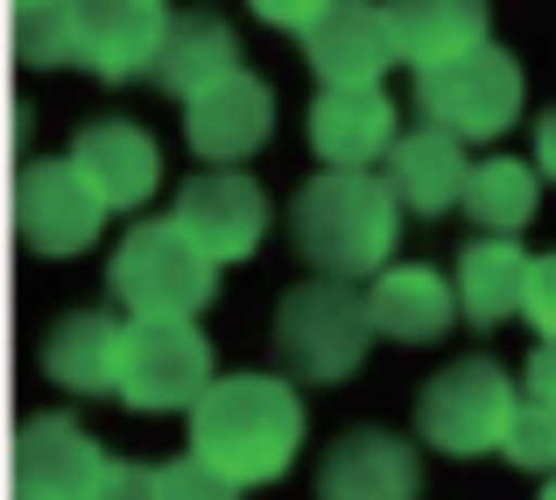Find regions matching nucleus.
<instances>
[{
    "label": "nucleus",
    "mask_w": 556,
    "mask_h": 500,
    "mask_svg": "<svg viewBox=\"0 0 556 500\" xmlns=\"http://www.w3.org/2000/svg\"><path fill=\"white\" fill-rule=\"evenodd\" d=\"M311 416L282 374H218L212 395L190 409V459H204L232 487H268L296 465Z\"/></svg>",
    "instance_id": "1"
},
{
    "label": "nucleus",
    "mask_w": 556,
    "mask_h": 500,
    "mask_svg": "<svg viewBox=\"0 0 556 500\" xmlns=\"http://www.w3.org/2000/svg\"><path fill=\"white\" fill-rule=\"evenodd\" d=\"M289 240L325 283H374L402 247V198L374 170H317L289 204Z\"/></svg>",
    "instance_id": "2"
},
{
    "label": "nucleus",
    "mask_w": 556,
    "mask_h": 500,
    "mask_svg": "<svg viewBox=\"0 0 556 500\" xmlns=\"http://www.w3.org/2000/svg\"><path fill=\"white\" fill-rule=\"evenodd\" d=\"M374 338L380 332H374V311H367V289H353V283L311 275V283L282 289V303H275V352L303 380H325V388L353 380L367 366Z\"/></svg>",
    "instance_id": "3"
},
{
    "label": "nucleus",
    "mask_w": 556,
    "mask_h": 500,
    "mask_svg": "<svg viewBox=\"0 0 556 500\" xmlns=\"http://www.w3.org/2000/svg\"><path fill=\"white\" fill-rule=\"evenodd\" d=\"M218 261L177 226V218H141L113 247V297L127 317H190L212 303Z\"/></svg>",
    "instance_id": "4"
},
{
    "label": "nucleus",
    "mask_w": 556,
    "mask_h": 500,
    "mask_svg": "<svg viewBox=\"0 0 556 500\" xmlns=\"http://www.w3.org/2000/svg\"><path fill=\"white\" fill-rule=\"evenodd\" d=\"M515 409H521V388L507 380V366L486 360V352H472V360H451L444 374L422 380L416 437L430 451H444V459H486V451L507 445Z\"/></svg>",
    "instance_id": "5"
},
{
    "label": "nucleus",
    "mask_w": 556,
    "mask_h": 500,
    "mask_svg": "<svg viewBox=\"0 0 556 500\" xmlns=\"http://www.w3.org/2000/svg\"><path fill=\"white\" fill-rule=\"evenodd\" d=\"M521 107H529V78H521V57H507L501 42L416 78L422 127H437L451 141H501L521 121Z\"/></svg>",
    "instance_id": "6"
},
{
    "label": "nucleus",
    "mask_w": 556,
    "mask_h": 500,
    "mask_svg": "<svg viewBox=\"0 0 556 500\" xmlns=\"http://www.w3.org/2000/svg\"><path fill=\"white\" fill-rule=\"evenodd\" d=\"M212 338L190 317H135L127 325V352H121V402L169 416V409H198L212 395Z\"/></svg>",
    "instance_id": "7"
},
{
    "label": "nucleus",
    "mask_w": 556,
    "mask_h": 500,
    "mask_svg": "<svg viewBox=\"0 0 556 500\" xmlns=\"http://www.w3.org/2000/svg\"><path fill=\"white\" fill-rule=\"evenodd\" d=\"M106 198L85 184V170L71 163H22L14 176V233L36 261H71L106 233Z\"/></svg>",
    "instance_id": "8"
},
{
    "label": "nucleus",
    "mask_w": 556,
    "mask_h": 500,
    "mask_svg": "<svg viewBox=\"0 0 556 500\" xmlns=\"http://www.w3.org/2000/svg\"><path fill=\"white\" fill-rule=\"evenodd\" d=\"M113 451L78 430V416H28L14 437V500H99Z\"/></svg>",
    "instance_id": "9"
},
{
    "label": "nucleus",
    "mask_w": 556,
    "mask_h": 500,
    "mask_svg": "<svg viewBox=\"0 0 556 500\" xmlns=\"http://www.w3.org/2000/svg\"><path fill=\"white\" fill-rule=\"evenodd\" d=\"M177 226L204 254L226 268V261H254V247L268 240V190L247 170H204L177 190Z\"/></svg>",
    "instance_id": "10"
},
{
    "label": "nucleus",
    "mask_w": 556,
    "mask_h": 500,
    "mask_svg": "<svg viewBox=\"0 0 556 500\" xmlns=\"http://www.w3.org/2000/svg\"><path fill=\"white\" fill-rule=\"evenodd\" d=\"M275 135V92L254 71H232V78L204 85L184 107V141L204 155L212 170H240L247 155H261Z\"/></svg>",
    "instance_id": "11"
},
{
    "label": "nucleus",
    "mask_w": 556,
    "mask_h": 500,
    "mask_svg": "<svg viewBox=\"0 0 556 500\" xmlns=\"http://www.w3.org/2000/svg\"><path fill=\"white\" fill-rule=\"evenodd\" d=\"M169 22L177 14L155 8V0H78V64L113 78V85L155 78Z\"/></svg>",
    "instance_id": "12"
},
{
    "label": "nucleus",
    "mask_w": 556,
    "mask_h": 500,
    "mask_svg": "<svg viewBox=\"0 0 556 500\" xmlns=\"http://www.w3.org/2000/svg\"><path fill=\"white\" fill-rule=\"evenodd\" d=\"M311 149L325 170H374L402 149L394 99L380 85H325L311 99Z\"/></svg>",
    "instance_id": "13"
},
{
    "label": "nucleus",
    "mask_w": 556,
    "mask_h": 500,
    "mask_svg": "<svg viewBox=\"0 0 556 500\" xmlns=\"http://www.w3.org/2000/svg\"><path fill=\"white\" fill-rule=\"evenodd\" d=\"M303 57H311V71L325 85H380L402 64V36H394L388 0H339L303 36Z\"/></svg>",
    "instance_id": "14"
},
{
    "label": "nucleus",
    "mask_w": 556,
    "mask_h": 500,
    "mask_svg": "<svg viewBox=\"0 0 556 500\" xmlns=\"http://www.w3.org/2000/svg\"><path fill=\"white\" fill-rule=\"evenodd\" d=\"M317 500H422V459L394 430H345L317 465Z\"/></svg>",
    "instance_id": "15"
},
{
    "label": "nucleus",
    "mask_w": 556,
    "mask_h": 500,
    "mask_svg": "<svg viewBox=\"0 0 556 500\" xmlns=\"http://www.w3.org/2000/svg\"><path fill=\"white\" fill-rule=\"evenodd\" d=\"M71 163L85 170V184L106 198V212H141L163 190V149L149 127L135 121H92L71 141Z\"/></svg>",
    "instance_id": "16"
},
{
    "label": "nucleus",
    "mask_w": 556,
    "mask_h": 500,
    "mask_svg": "<svg viewBox=\"0 0 556 500\" xmlns=\"http://www.w3.org/2000/svg\"><path fill=\"white\" fill-rule=\"evenodd\" d=\"M367 311H374V332L394 338V346H437V338L451 332V317H465L458 283H444V275L422 268V261H394L388 275H374Z\"/></svg>",
    "instance_id": "17"
},
{
    "label": "nucleus",
    "mask_w": 556,
    "mask_h": 500,
    "mask_svg": "<svg viewBox=\"0 0 556 500\" xmlns=\"http://www.w3.org/2000/svg\"><path fill=\"white\" fill-rule=\"evenodd\" d=\"M388 14H394V36H402V64L416 71V78L493 42L486 36L493 28L486 0H388Z\"/></svg>",
    "instance_id": "18"
},
{
    "label": "nucleus",
    "mask_w": 556,
    "mask_h": 500,
    "mask_svg": "<svg viewBox=\"0 0 556 500\" xmlns=\"http://www.w3.org/2000/svg\"><path fill=\"white\" fill-rule=\"evenodd\" d=\"M472 170H479V163L465 155V141L437 135V127L402 135V149L388 155V184H394V198H402V212H416V218H444L451 204L465 212Z\"/></svg>",
    "instance_id": "19"
},
{
    "label": "nucleus",
    "mask_w": 556,
    "mask_h": 500,
    "mask_svg": "<svg viewBox=\"0 0 556 500\" xmlns=\"http://www.w3.org/2000/svg\"><path fill=\"white\" fill-rule=\"evenodd\" d=\"M127 325L135 317L113 311H78L42 338V374L71 395H121V352H127Z\"/></svg>",
    "instance_id": "20"
},
{
    "label": "nucleus",
    "mask_w": 556,
    "mask_h": 500,
    "mask_svg": "<svg viewBox=\"0 0 556 500\" xmlns=\"http://www.w3.org/2000/svg\"><path fill=\"white\" fill-rule=\"evenodd\" d=\"M529 275H535V254L521 240H493L479 233L472 247H458V311L465 325H507V317L529 311Z\"/></svg>",
    "instance_id": "21"
},
{
    "label": "nucleus",
    "mask_w": 556,
    "mask_h": 500,
    "mask_svg": "<svg viewBox=\"0 0 556 500\" xmlns=\"http://www.w3.org/2000/svg\"><path fill=\"white\" fill-rule=\"evenodd\" d=\"M232 71H247L240 64V28H232V22H218V14H204V8H190V14L169 22L163 64H155V85H163V92H177L190 107L204 85L232 78Z\"/></svg>",
    "instance_id": "22"
},
{
    "label": "nucleus",
    "mask_w": 556,
    "mask_h": 500,
    "mask_svg": "<svg viewBox=\"0 0 556 500\" xmlns=\"http://www.w3.org/2000/svg\"><path fill=\"white\" fill-rule=\"evenodd\" d=\"M535 204H543V170L521 163V155H486L472 170V190H465V218L493 240H515L535 218Z\"/></svg>",
    "instance_id": "23"
},
{
    "label": "nucleus",
    "mask_w": 556,
    "mask_h": 500,
    "mask_svg": "<svg viewBox=\"0 0 556 500\" xmlns=\"http://www.w3.org/2000/svg\"><path fill=\"white\" fill-rule=\"evenodd\" d=\"M14 57H22L28 71L78 64V8H36V14H14Z\"/></svg>",
    "instance_id": "24"
},
{
    "label": "nucleus",
    "mask_w": 556,
    "mask_h": 500,
    "mask_svg": "<svg viewBox=\"0 0 556 500\" xmlns=\"http://www.w3.org/2000/svg\"><path fill=\"white\" fill-rule=\"evenodd\" d=\"M501 459L521 465V473H556V409L535 402L529 388H521V409H515V430H507Z\"/></svg>",
    "instance_id": "25"
},
{
    "label": "nucleus",
    "mask_w": 556,
    "mask_h": 500,
    "mask_svg": "<svg viewBox=\"0 0 556 500\" xmlns=\"http://www.w3.org/2000/svg\"><path fill=\"white\" fill-rule=\"evenodd\" d=\"M155 500H240V487L232 479H218L204 459H169V465H155Z\"/></svg>",
    "instance_id": "26"
},
{
    "label": "nucleus",
    "mask_w": 556,
    "mask_h": 500,
    "mask_svg": "<svg viewBox=\"0 0 556 500\" xmlns=\"http://www.w3.org/2000/svg\"><path fill=\"white\" fill-rule=\"evenodd\" d=\"M254 8V22H268V28H289V36H311L317 22H325L339 0H247Z\"/></svg>",
    "instance_id": "27"
},
{
    "label": "nucleus",
    "mask_w": 556,
    "mask_h": 500,
    "mask_svg": "<svg viewBox=\"0 0 556 500\" xmlns=\"http://www.w3.org/2000/svg\"><path fill=\"white\" fill-rule=\"evenodd\" d=\"M529 317L543 338H556V254H535V275H529Z\"/></svg>",
    "instance_id": "28"
},
{
    "label": "nucleus",
    "mask_w": 556,
    "mask_h": 500,
    "mask_svg": "<svg viewBox=\"0 0 556 500\" xmlns=\"http://www.w3.org/2000/svg\"><path fill=\"white\" fill-rule=\"evenodd\" d=\"M99 500H155V465L113 459V473H106V487H99Z\"/></svg>",
    "instance_id": "29"
},
{
    "label": "nucleus",
    "mask_w": 556,
    "mask_h": 500,
    "mask_svg": "<svg viewBox=\"0 0 556 500\" xmlns=\"http://www.w3.org/2000/svg\"><path fill=\"white\" fill-rule=\"evenodd\" d=\"M521 388H529L535 402L556 409V338H543V346L529 352V366H521Z\"/></svg>",
    "instance_id": "30"
},
{
    "label": "nucleus",
    "mask_w": 556,
    "mask_h": 500,
    "mask_svg": "<svg viewBox=\"0 0 556 500\" xmlns=\"http://www.w3.org/2000/svg\"><path fill=\"white\" fill-rule=\"evenodd\" d=\"M535 170H543V184H556V107L535 121Z\"/></svg>",
    "instance_id": "31"
},
{
    "label": "nucleus",
    "mask_w": 556,
    "mask_h": 500,
    "mask_svg": "<svg viewBox=\"0 0 556 500\" xmlns=\"http://www.w3.org/2000/svg\"><path fill=\"white\" fill-rule=\"evenodd\" d=\"M36 8H78V0H14V14H36Z\"/></svg>",
    "instance_id": "32"
},
{
    "label": "nucleus",
    "mask_w": 556,
    "mask_h": 500,
    "mask_svg": "<svg viewBox=\"0 0 556 500\" xmlns=\"http://www.w3.org/2000/svg\"><path fill=\"white\" fill-rule=\"evenodd\" d=\"M543 500H556V479H549V487H543Z\"/></svg>",
    "instance_id": "33"
},
{
    "label": "nucleus",
    "mask_w": 556,
    "mask_h": 500,
    "mask_svg": "<svg viewBox=\"0 0 556 500\" xmlns=\"http://www.w3.org/2000/svg\"><path fill=\"white\" fill-rule=\"evenodd\" d=\"M155 8H163V0H155Z\"/></svg>",
    "instance_id": "34"
}]
</instances>
